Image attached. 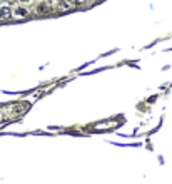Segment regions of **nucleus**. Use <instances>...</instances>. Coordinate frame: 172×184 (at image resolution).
Masks as SVG:
<instances>
[{
    "mask_svg": "<svg viewBox=\"0 0 172 184\" xmlns=\"http://www.w3.org/2000/svg\"><path fill=\"white\" fill-rule=\"evenodd\" d=\"M12 15L17 18H25L27 15H29V10H27L25 7H22V5H18V7H15L14 10H12Z\"/></svg>",
    "mask_w": 172,
    "mask_h": 184,
    "instance_id": "f257e3e1",
    "label": "nucleus"
},
{
    "mask_svg": "<svg viewBox=\"0 0 172 184\" xmlns=\"http://www.w3.org/2000/svg\"><path fill=\"white\" fill-rule=\"evenodd\" d=\"M12 15V8L8 5H0V20H7Z\"/></svg>",
    "mask_w": 172,
    "mask_h": 184,
    "instance_id": "f03ea898",
    "label": "nucleus"
},
{
    "mask_svg": "<svg viewBox=\"0 0 172 184\" xmlns=\"http://www.w3.org/2000/svg\"><path fill=\"white\" fill-rule=\"evenodd\" d=\"M35 12H37V14H40V15H45V14H49V12H50V5L45 4V2H42V4L37 5Z\"/></svg>",
    "mask_w": 172,
    "mask_h": 184,
    "instance_id": "7ed1b4c3",
    "label": "nucleus"
},
{
    "mask_svg": "<svg viewBox=\"0 0 172 184\" xmlns=\"http://www.w3.org/2000/svg\"><path fill=\"white\" fill-rule=\"evenodd\" d=\"M59 8H62V10H68V8H72V4L67 2V0H60V2H59Z\"/></svg>",
    "mask_w": 172,
    "mask_h": 184,
    "instance_id": "20e7f679",
    "label": "nucleus"
},
{
    "mask_svg": "<svg viewBox=\"0 0 172 184\" xmlns=\"http://www.w3.org/2000/svg\"><path fill=\"white\" fill-rule=\"evenodd\" d=\"M87 0H74V4H77V5H82V4H85Z\"/></svg>",
    "mask_w": 172,
    "mask_h": 184,
    "instance_id": "39448f33",
    "label": "nucleus"
},
{
    "mask_svg": "<svg viewBox=\"0 0 172 184\" xmlns=\"http://www.w3.org/2000/svg\"><path fill=\"white\" fill-rule=\"evenodd\" d=\"M22 4H30V2H32V0H20Z\"/></svg>",
    "mask_w": 172,
    "mask_h": 184,
    "instance_id": "423d86ee",
    "label": "nucleus"
}]
</instances>
